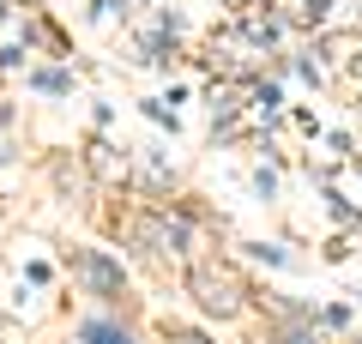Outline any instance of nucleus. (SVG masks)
I'll list each match as a JSON object with an SVG mask.
<instances>
[{"instance_id": "obj_1", "label": "nucleus", "mask_w": 362, "mask_h": 344, "mask_svg": "<svg viewBox=\"0 0 362 344\" xmlns=\"http://www.w3.org/2000/svg\"><path fill=\"white\" fill-rule=\"evenodd\" d=\"M181 284H187L194 308H199L206 320H218V326L242 320L247 302H254V284H247L230 260H218V254H194V260H187V272H181Z\"/></svg>"}, {"instance_id": "obj_2", "label": "nucleus", "mask_w": 362, "mask_h": 344, "mask_svg": "<svg viewBox=\"0 0 362 344\" xmlns=\"http://www.w3.org/2000/svg\"><path fill=\"white\" fill-rule=\"evenodd\" d=\"M133 248L157 260H194V217L175 212V205H145L139 217L127 224Z\"/></svg>"}, {"instance_id": "obj_3", "label": "nucleus", "mask_w": 362, "mask_h": 344, "mask_svg": "<svg viewBox=\"0 0 362 344\" xmlns=\"http://www.w3.org/2000/svg\"><path fill=\"white\" fill-rule=\"evenodd\" d=\"M66 272L78 278V290L90 296V302H103V308H121L127 302V266H121L115 254H103V248H85V242H73L66 248Z\"/></svg>"}, {"instance_id": "obj_4", "label": "nucleus", "mask_w": 362, "mask_h": 344, "mask_svg": "<svg viewBox=\"0 0 362 344\" xmlns=\"http://www.w3.org/2000/svg\"><path fill=\"white\" fill-rule=\"evenodd\" d=\"M259 344H326V326L320 314H272Z\"/></svg>"}, {"instance_id": "obj_5", "label": "nucleus", "mask_w": 362, "mask_h": 344, "mask_svg": "<svg viewBox=\"0 0 362 344\" xmlns=\"http://www.w3.org/2000/svg\"><path fill=\"white\" fill-rule=\"evenodd\" d=\"M78 344H139V338H133V326L97 314V320H78Z\"/></svg>"}, {"instance_id": "obj_6", "label": "nucleus", "mask_w": 362, "mask_h": 344, "mask_svg": "<svg viewBox=\"0 0 362 344\" xmlns=\"http://www.w3.org/2000/svg\"><path fill=\"white\" fill-rule=\"evenodd\" d=\"M30 91H42V97H73V73L66 67H30Z\"/></svg>"}, {"instance_id": "obj_7", "label": "nucleus", "mask_w": 362, "mask_h": 344, "mask_svg": "<svg viewBox=\"0 0 362 344\" xmlns=\"http://www.w3.org/2000/svg\"><path fill=\"white\" fill-rule=\"evenodd\" d=\"M85 164H90V176H103V181H115V176H127V157H115V145H103V139H90V151H85Z\"/></svg>"}, {"instance_id": "obj_8", "label": "nucleus", "mask_w": 362, "mask_h": 344, "mask_svg": "<svg viewBox=\"0 0 362 344\" xmlns=\"http://www.w3.org/2000/svg\"><path fill=\"white\" fill-rule=\"evenodd\" d=\"M157 332H163V344H218L211 332H199V326H181V320H163Z\"/></svg>"}, {"instance_id": "obj_9", "label": "nucleus", "mask_w": 362, "mask_h": 344, "mask_svg": "<svg viewBox=\"0 0 362 344\" xmlns=\"http://www.w3.org/2000/svg\"><path fill=\"white\" fill-rule=\"evenodd\" d=\"M326 18H332V0H302V13H296V25H314V30H320Z\"/></svg>"}, {"instance_id": "obj_10", "label": "nucleus", "mask_w": 362, "mask_h": 344, "mask_svg": "<svg viewBox=\"0 0 362 344\" xmlns=\"http://www.w3.org/2000/svg\"><path fill=\"white\" fill-rule=\"evenodd\" d=\"M247 248H254V260H266V266H290V254L278 242H247Z\"/></svg>"}, {"instance_id": "obj_11", "label": "nucleus", "mask_w": 362, "mask_h": 344, "mask_svg": "<svg viewBox=\"0 0 362 344\" xmlns=\"http://www.w3.org/2000/svg\"><path fill=\"white\" fill-rule=\"evenodd\" d=\"M320 326H326V332H344V326H350V308H344V302L320 308Z\"/></svg>"}, {"instance_id": "obj_12", "label": "nucleus", "mask_w": 362, "mask_h": 344, "mask_svg": "<svg viewBox=\"0 0 362 344\" xmlns=\"http://www.w3.org/2000/svg\"><path fill=\"white\" fill-rule=\"evenodd\" d=\"M278 103H284V97H278V85H254V109H278Z\"/></svg>"}, {"instance_id": "obj_13", "label": "nucleus", "mask_w": 362, "mask_h": 344, "mask_svg": "<svg viewBox=\"0 0 362 344\" xmlns=\"http://www.w3.org/2000/svg\"><path fill=\"white\" fill-rule=\"evenodd\" d=\"M254 193H259V200H272V193H278V176H272V169H254Z\"/></svg>"}, {"instance_id": "obj_14", "label": "nucleus", "mask_w": 362, "mask_h": 344, "mask_svg": "<svg viewBox=\"0 0 362 344\" xmlns=\"http://www.w3.org/2000/svg\"><path fill=\"white\" fill-rule=\"evenodd\" d=\"M6 121H13V109H6V103H0V127H6Z\"/></svg>"}, {"instance_id": "obj_15", "label": "nucleus", "mask_w": 362, "mask_h": 344, "mask_svg": "<svg viewBox=\"0 0 362 344\" xmlns=\"http://www.w3.org/2000/svg\"><path fill=\"white\" fill-rule=\"evenodd\" d=\"M350 344H362V338H350Z\"/></svg>"}, {"instance_id": "obj_16", "label": "nucleus", "mask_w": 362, "mask_h": 344, "mask_svg": "<svg viewBox=\"0 0 362 344\" xmlns=\"http://www.w3.org/2000/svg\"><path fill=\"white\" fill-rule=\"evenodd\" d=\"M254 344H259V338H254Z\"/></svg>"}]
</instances>
